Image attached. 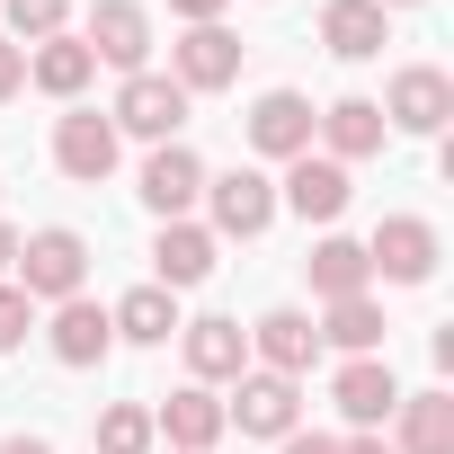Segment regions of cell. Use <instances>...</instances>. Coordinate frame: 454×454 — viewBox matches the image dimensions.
<instances>
[{"label": "cell", "instance_id": "11", "mask_svg": "<svg viewBox=\"0 0 454 454\" xmlns=\"http://www.w3.org/2000/svg\"><path fill=\"white\" fill-rule=\"evenodd\" d=\"M116 125L98 116V107H72V116H54V169L63 178H81V187H98L107 169H116Z\"/></svg>", "mask_w": 454, "mask_h": 454}, {"label": "cell", "instance_id": "22", "mask_svg": "<svg viewBox=\"0 0 454 454\" xmlns=\"http://www.w3.org/2000/svg\"><path fill=\"white\" fill-rule=\"evenodd\" d=\"M303 277H312V294H321V303H348V294H365V286H374L365 241H348V232H321V241H312V259H303Z\"/></svg>", "mask_w": 454, "mask_h": 454}, {"label": "cell", "instance_id": "8", "mask_svg": "<svg viewBox=\"0 0 454 454\" xmlns=\"http://www.w3.org/2000/svg\"><path fill=\"white\" fill-rule=\"evenodd\" d=\"M169 81H178L187 98H205V90H232V81H241V36L223 27V19H214V27H187V36L169 45Z\"/></svg>", "mask_w": 454, "mask_h": 454}, {"label": "cell", "instance_id": "29", "mask_svg": "<svg viewBox=\"0 0 454 454\" xmlns=\"http://www.w3.org/2000/svg\"><path fill=\"white\" fill-rule=\"evenodd\" d=\"M27 90V45H10V36H0V107H10Z\"/></svg>", "mask_w": 454, "mask_h": 454}, {"label": "cell", "instance_id": "25", "mask_svg": "<svg viewBox=\"0 0 454 454\" xmlns=\"http://www.w3.org/2000/svg\"><path fill=\"white\" fill-rule=\"evenodd\" d=\"M312 330H321V348L374 356V348H383V303H374V294H348V303H330V321H312Z\"/></svg>", "mask_w": 454, "mask_h": 454}, {"label": "cell", "instance_id": "33", "mask_svg": "<svg viewBox=\"0 0 454 454\" xmlns=\"http://www.w3.org/2000/svg\"><path fill=\"white\" fill-rule=\"evenodd\" d=\"M339 454H392V445H383L374 427H356V436H339Z\"/></svg>", "mask_w": 454, "mask_h": 454}, {"label": "cell", "instance_id": "23", "mask_svg": "<svg viewBox=\"0 0 454 454\" xmlns=\"http://www.w3.org/2000/svg\"><path fill=\"white\" fill-rule=\"evenodd\" d=\"M107 321H116V339H134V348H169V339H178V294H169V286H134Z\"/></svg>", "mask_w": 454, "mask_h": 454}, {"label": "cell", "instance_id": "5", "mask_svg": "<svg viewBox=\"0 0 454 454\" xmlns=\"http://www.w3.org/2000/svg\"><path fill=\"white\" fill-rule=\"evenodd\" d=\"M223 419H232L241 436H294L303 427V383H286V374H241L232 383V401H223Z\"/></svg>", "mask_w": 454, "mask_h": 454}, {"label": "cell", "instance_id": "10", "mask_svg": "<svg viewBox=\"0 0 454 454\" xmlns=\"http://www.w3.org/2000/svg\"><path fill=\"white\" fill-rule=\"evenodd\" d=\"M81 45L98 63H116V72H152V10H143V0H98Z\"/></svg>", "mask_w": 454, "mask_h": 454}, {"label": "cell", "instance_id": "9", "mask_svg": "<svg viewBox=\"0 0 454 454\" xmlns=\"http://www.w3.org/2000/svg\"><path fill=\"white\" fill-rule=\"evenodd\" d=\"M178 348H187V374H196V383H241V374H250V330H241L232 312L178 321Z\"/></svg>", "mask_w": 454, "mask_h": 454}, {"label": "cell", "instance_id": "27", "mask_svg": "<svg viewBox=\"0 0 454 454\" xmlns=\"http://www.w3.org/2000/svg\"><path fill=\"white\" fill-rule=\"evenodd\" d=\"M0 19H10V45H45V36H63L72 0H0Z\"/></svg>", "mask_w": 454, "mask_h": 454}, {"label": "cell", "instance_id": "18", "mask_svg": "<svg viewBox=\"0 0 454 454\" xmlns=\"http://www.w3.org/2000/svg\"><path fill=\"white\" fill-rule=\"evenodd\" d=\"M312 134H321V152L348 169V160H374L392 125H383V107H374V98H330V107L312 116Z\"/></svg>", "mask_w": 454, "mask_h": 454}, {"label": "cell", "instance_id": "28", "mask_svg": "<svg viewBox=\"0 0 454 454\" xmlns=\"http://www.w3.org/2000/svg\"><path fill=\"white\" fill-rule=\"evenodd\" d=\"M27 330H36V303H27L10 277H0V356H10V348H27Z\"/></svg>", "mask_w": 454, "mask_h": 454}, {"label": "cell", "instance_id": "14", "mask_svg": "<svg viewBox=\"0 0 454 454\" xmlns=\"http://www.w3.org/2000/svg\"><path fill=\"white\" fill-rule=\"evenodd\" d=\"M348 169L330 160V152H303V160H286V178H277V205H294L303 223H339L348 214Z\"/></svg>", "mask_w": 454, "mask_h": 454}, {"label": "cell", "instance_id": "16", "mask_svg": "<svg viewBox=\"0 0 454 454\" xmlns=\"http://www.w3.org/2000/svg\"><path fill=\"white\" fill-rule=\"evenodd\" d=\"M45 348H54V365H107V348H116V321H107V303H90V294H72V303H54V330H45Z\"/></svg>", "mask_w": 454, "mask_h": 454}, {"label": "cell", "instance_id": "35", "mask_svg": "<svg viewBox=\"0 0 454 454\" xmlns=\"http://www.w3.org/2000/svg\"><path fill=\"white\" fill-rule=\"evenodd\" d=\"M374 10H410V0H374Z\"/></svg>", "mask_w": 454, "mask_h": 454}, {"label": "cell", "instance_id": "13", "mask_svg": "<svg viewBox=\"0 0 454 454\" xmlns=\"http://www.w3.org/2000/svg\"><path fill=\"white\" fill-rule=\"evenodd\" d=\"M223 427H232V419H223L214 383H178V392L152 410V436H169L178 454H214V445H223Z\"/></svg>", "mask_w": 454, "mask_h": 454}, {"label": "cell", "instance_id": "20", "mask_svg": "<svg viewBox=\"0 0 454 454\" xmlns=\"http://www.w3.org/2000/svg\"><path fill=\"white\" fill-rule=\"evenodd\" d=\"M321 45L339 63H374L392 45V10H374V0H330V10H321Z\"/></svg>", "mask_w": 454, "mask_h": 454}, {"label": "cell", "instance_id": "17", "mask_svg": "<svg viewBox=\"0 0 454 454\" xmlns=\"http://www.w3.org/2000/svg\"><path fill=\"white\" fill-rule=\"evenodd\" d=\"M330 401H339V419H348V427H383V419L401 410V383H392V365H383V356H348V365L330 374Z\"/></svg>", "mask_w": 454, "mask_h": 454}, {"label": "cell", "instance_id": "6", "mask_svg": "<svg viewBox=\"0 0 454 454\" xmlns=\"http://www.w3.org/2000/svg\"><path fill=\"white\" fill-rule=\"evenodd\" d=\"M374 107H383L392 134H445V116H454V81H445L436 63H410V72H392V90H383Z\"/></svg>", "mask_w": 454, "mask_h": 454}, {"label": "cell", "instance_id": "32", "mask_svg": "<svg viewBox=\"0 0 454 454\" xmlns=\"http://www.w3.org/2000/svg\"><path fill=\"white\" fill-rule=\"evenodd\" d=\"M0 454H54V445H45L36 427H19V436H0Z\"/></svg>", "mask_w": 454, "mask_h": 454}, {"label": "cell", "instance_id": "7", "mask_svg": "<svg viewBox=\"0 0 454 454\" xmlns=\"http://www.w3.org/2000/svg\"><path fill=\"white\" fill-rule=\"evenodd\" d=\"M134 196H143V205H152L160 223H187V214L205 205V160H196L187 143H152V160H143Z\"/></svg>", "mask_w": 454, "mask_h": 454}, {"label": "cell", "instance_id": "15", "mask_svg": "<svg viewBox=\"0 0 454 454\" xmlns=\"http://www.w3.org/2000/svg\"><path fill=\"white\" fill-rule=\"evenodd\" d=\"M250 152L259 160H303L312 152V98L303 90H268L250 107Z\"/></svg>", "mask_w": 454, "mask_h": 454}, {"label": "cell", "instance_id": "2", "mask_svg": "<svg viewBox=\"0 0 454 454\" xmlns=\"http://www.w3.org/2000/svg\"><path fill=\"white\" fill-rule=\"evenodd\" d=\"M205 214H214L205 223L214 241H259L277 223V178L268 169H223V178L205 169Z\"/></svg>", "mask_w": 454, "mask_h": 454}, {"label": "cell", "instance_id": "4", "mask_svg": "<svg viewBox=\"0 0 454 454\" xmlns=\"http://www.w3.org/2000/svg\"><path fill=\"white\" fill-rule=\"evenodd\" d=\"M187 107H196V98H187L169 72H125V90H116L107 125H116V134H143V143H178Z\"/></svg>", "mask_w": 454, "mask_h": 454}, {"label": "cell", "instance_id": "1", "mask_svg": "<svg viewBox=\"0 0 454 454\" xmlns=\"http://www.w3.org/2000/svg\"><path fill=\"white\" fill-rule=\"evenodd\" d=\"M10 286H19L27 303H72V294L90 286V241L72 232V223L19 232V268H10Z\"/></svg>", "mask_w": 454, "mask_h": 454}, {"label": "cell", "instance_id": "12", "mask_svg": "<svg viewBox=\"0 0 454 454\" xmlns=\"http://www.w3.org/2000/svg\"><path fill=\"white\" fill-rule=\"evenodd\" d=\"M250 356H259L268 374L303 383V374H312V356H321V330H312V312H294V303L259 312V321H250Z\"/></svg>", "mask_w": 454, "mask_h": 454}, {"label": "cell", "instance_id": "30", "mask_svg": "<svg viewBox=\"0 0 454 454\" xmlns=\"http://www.w3.org/2000/svg\"><path fill=\"white\" fill-rule=\"evenodd\" d=\"M286 454H339V436H321V427H294V436H277Z\"/></svg>", "mask_w": 454, "mask_h": 454}, {"label": "cell", "instance_id": "19", "mask_svg": "<svg viewBox=\"0 0 454 454\" xmlns=\"http://www.w3.org/2000/svg\"><path fill=\"white\" fill-rule=\"evenodd\" d=\"M214 232L205 223H160V241H152V286H169V294H187V286H205L214 277Z\"/></svg>", "mask_w": 454, "mask_h": 454}, {"label": "cell", "instance_id": "3", "mask_svg": "<svg viewBox=\"0 0 454 454\" xmlns=\"http://www.w3.org/2000/svg\"><path fill=\"white\" fill-rule=\"evenodd\" d=\"M436 259H445V241H436V223H427V214H383V223H374V241H365V268H374L383 286H427Z\"/></svg>", "mask_w": 454, "mask_h": 454}, {"label": "cell", "instance_id": "26", "mask_svg": "<svg viewBox=\"0 0 454 454\" xmlns=\"http://www.w3.org/2000/svg\"><path fill=\"white\" fill-rule=\"evenodd\" d=\"M90 454H152V410H143V401H107Z\"/></svg>", "mask_w": 454, "mask_h": 454}, {"label": "cell", "instance_id": "34", "mask_svg": "<svg viewBox=\"0 0 454 454\" xmlns=\"http://www.w3.org/2000/svg\"><path fill=\"white\" fill-rule=\"evenodd\" d=\"M19 268V232H10V223H0V277H10Z\"/></svg>", "mask_w": 454, "mask_h": 454}, {"label": "cell", "instance_id": "24", "mask_svg": "<svg viewBox=\"0 0 454 454\" xmlns=\"http://www.w3.org/2000/svg\"><path fill=\"white\" fill-rule=\"evenodd\" d=\"M401 454H454V392H401Z\"/></svg>", "mask_w": 454, "mask_h": 454}, {"label": "cell", "instance_id": "21", "mask_svg": "<svg viewBox=\"0 0 454 454\" xmlns=\"http://www.w3.org/2000/svg\"><path fill=\"white\" fill-rule=\"evenodd\" d=\"M27 81H36L45 98H63V107H72V98H81V90L98 81V54H90V45H81V36L63 27V36H45V45H27Z\"/></svg>", "mask_w": 454, "mask_h": 454}, {"label": "cell", "instance_id": "31", "mask_svg": "<svg viewBox=\"0 0 454 454\" xmlns=\"http://www.w3.org/2000/svg\"><path fill=\"white\" fill-rule=\"evenodd\" d=\"M169 10H178L187 27H214V19H223V0H169Z\"/></svg>", "mask_w": 454, "mask_h": 454}]
</instances>
